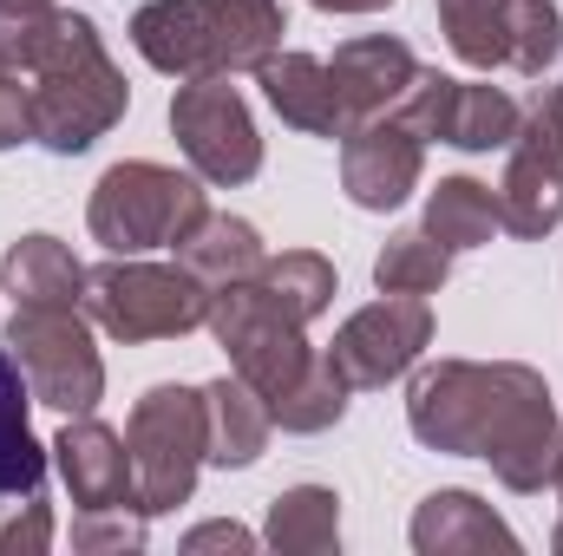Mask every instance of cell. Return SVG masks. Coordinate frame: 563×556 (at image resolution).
I'll use <instances>...</instances> for the list:
<instances>
[{
	"label": "cell",
	"mask_w": 563,
	"mask_h": 556,
	"mask_svg": "<svg viewBox=\"0 0 563 556\" xmlns=\"http://www.w3.org/2000/svg\"><path fill=\"white\" fill-rule=\"evenodd\" d=\"M321 13H380V7H394V0H314Z\"/></svg>",
	"instance_id": "32"
},
{
	"label": "cell",
	"mask_w": 563,
	"mask_h": 556,
	"mask_svg": "<svg viewBox=\"0 0 563 556\" xmlns=\"http://www.w3.org/2000/svg\"><path fill=\"white\" fill-rule=\"evenodd\" d=\"M26 407H33V387L20 360L0 347V498H26L46 485V452L26 425Z\"/></svg>",
	"instance_id": "19"
},
{
	"label": "cell",
	"mask_w": 563,
	"mask_h": 556,
	"mask_svg": "<svg viewBox=\"0 0 563 556\" xmlns=\"http://www.w3.org/2000/svg\"><path fill=\"white\" fill-rule=\"evenodd\" d=\"M439 26L452 53L478 73L511 59V0H439Z\"/></svg>",
	"instance_id": "24"
},
{
	"label": "cell",
	"mask_w": 563,
	"mask_h": 556,
	"mask_svg": "<svg viewBox=\"0 0 563 556\" xmlns=\"http://www.w3.org/2000/svg\"><path fill=\"white\" fill-rule=\"evenodd\" d=\"M551 485H558V498H563V465H558V478H551Z\"/></svg>",
	"instance_id": "34"
},
{
	"label": "cell",
	"mask_w": 563,
	"mask_h": 556,
	"mask_svg": "<svg viewBox=\"0 0 563 556\" xmlns=\"http://www.w3.org/2000/svg\"><path fill=\"white\" fill-rule=\"evenodd\" d=\"M0 46L13 53L20 79H26V105H33V144L73 157L86 144H99L132 105L125 73L112 66L99 26L86 13H0Z\"/></svg>",
	"instance_id": "2"
},
{
	"label": "cell",
	"mask_w": 563,
	"mask_h": 556,
	"mask_svg": "<svg viewBox=\"0 0 563 556\" xmlns=\"http://www.w3.org/2000/svg\"><path fill=\"white\" fill-rule=\"evenodd\" d=\"M0 288L20 301H86V269L73 263L66 243L53 236H20L7 256H0Z\"/></svg>",
	"instance_id": "21"
},
{
	"label": "cell",
	"mask_w": 563,
	"mask_h": 556,
	"mask_svg": "<svg viewBox=\"0 0 563 556\" xmlns=\"http://www.w3.org/2000/svg\"><path fill=\"white\" fill-rule=\"evenodd\" d=\"M86 314L112 334V341H170L210 321V288L190 276L184 263H139V256H112L99 269H86Z\"/></svg>",
	"instance_id": "7"
},
{
	"label": "cell",
	"mask_w": 563,
	"mask_h": 556,
	"mask_svg": "<svg viewBox=\"0 0 563 556\" xmlns=\"http://www.w3.org/2000/svg\"><path fill=\"white\" fill-rule=\"evenodd\" d=\"M132 46L170 79L256 73L282 46L276 0H144L132 13Z\"/></svg>",
	"instance_id": "4"
},
{
	"label": "cell",
	"mask_w": 563,
	"mask_h": 556,
	"mask_svg": "<svg viewBox=\"0 0 563 556\" xmlns=\"http://www.w3.org/2000/svg\"><path fill=\"white\" fill-rule=\"evenodd\" d=\"M53 458H59V478L73 491L79 511H144L139 498V471H132V445L99 425V419H66L59 438H53Z\"/></svg>",
	"instance_id": "14"
},
{
	"label": "cell",
	"mask_w": 563,
	"mask_h": 556,
	"mask_svg": "<svg viewBox=\"0 0 563 556\" xmlns=\"http://www.w3.org/2000/svg\"><path fill=\"white\" fill-rule=\"evenodd\" d=\"M413 551L420 556H472V551H505L518 556L511 524L478 504L472 491H432L420 511H413Z\"/></svg>",
	"instance_id": "17"
},
{
	"label": "cell",
	"mask_w": 563,
	"mask_h": 556,
	"mask_svg": "<svg viewBox=\"0 0 563 556\" xmlns=\"http://www.w3.org/2000/svg\"><path fill=\"white\" fill-rule=\"evenodd\" d=\"M426 341H432V308L420 294H387V301H374V308L341 321V334L328 347V367L347 380V393L387 387V380H400L420 360Z\"/></svg>",
	"instance_id": "12"
},
{
	"label": "cell",
	"mask_w": 563,
	"mask_h": 556,
	"mask_svg": "<svg viewBox=\"0 0 563 556\" xmlns=\"http://www.w3.org/2000/svg\"><path fill=\"white\" fill-rule=\"evenodd\" d=\"M170 132L184 144V157L197 164V177H210V184H250L263 170L256 119H250L243 92L230 86V73L184 79L170 99Z\"/></svg>",
	"instance_id": "10"
},
{
	"label": "cell",
	"mask_w": 563,
	"mask_h": 556,
	"mask_svg": "<svg viewBox=\"0 0 563 556\" xmlns=\"http://www.w3.org/2000/svg\"><path fill=\"white\" fill-rule=\"evenodd\" d=\"M210 216L197 177L170 170V164H112L86 203V223H92V243H106L112 256H144V249H184L197 236V223Z\"/></svg>",
	"instance_id": "5"
},
{
	"label": "cell",
	"mask_w": 563,
	"mask_h": 556,
	"mask_svg": "<svg viewBox=\"0 0 563 556\" xmlns=\"http://www.w3.org/2000/svg\"><path fill=\"white\" fill-rule=\"evenodd\" d=\"M341 544V498L321 485H295L269 504V551L282 556H328Z\"/></svg>",
	"instance_id": "23"
},
{
	"label": "cell",
	"mask_w": 563,
	"mask_h": 556,
	"mask_svg": "<svg viewBox=\"0 0 563 556\" xmlns=\"http://www.w3.org/2000/svg\"><path fill=\"white\" fill-rule=\"evenodd\" d=\"M551 544H558V556H563V524H558V537H551Z\"/></svg>",
	"instance_id": "35"
},
{
	"label": "cell",
	"mask_w": 563,
	"mask_h": 556,
	"mask_svg": "<svg viewBox=\"0 0 563 556\" xmlns=\"http://www.w3.org/2000/svg\"><path fill=\"white\" fill-rule=\"evenodd\" d=\"M420 157H426V138L413 125H400L394 112L367 119V125L341 132V190L361 210H400L413 197V184H420Z\"/></svg>",
	"instance_id": "13"
},
{
	"label": "cell",
	"mask_w": 563,
	"mask_h": 556,
	"mask_svg": "<svg viewBox=\"0 0 563 556\" xmlns=\"http://www.w3.org/2000/svg\"><path fill=\"white\" fill-rule=\"evenodd\" d=\"M328 79H334V105H341V125H367V119H387L407 86L420 79V59L407 40L394 33H367V40H347L334 59H328Z\"/></svg>",
	"instance_id": "15"
},
{
	"label": "cell",
	"mask_w": 563,
	"mask_h": 556,
	"mask_svg": "<svg viewBox=\"0 0 563 556\" xmlns=\"http://www.w3.org/2000/svg\"><path fill=\"white\" fill-rule=\"evenodd\" d=\"M413 438L452 458H485L498 485L544 491L563 465V419L538 367L518 360H439L407 393Z\"/></svg>",
	"instance_id": "1"
},
{
	"label": "cell",
	"mask_w": 563,
	"mask_h": 556,
	"mask_svg": "<svg viewBox=\"0 0 563 556\" xmlns=\"http://www.w3.org/2000/svg\"><path fill=\"white\" fill-rule=\"evenodd\" d=\"M53 544V511L40 504V491L0 504V556H40Z\"/></svg>",
	"instance_id": "28"
},
{
	"label": "cell",
	"mask_w": 563,
	"mask_h": 556,
	"mask_svg": "<svg viewBox=\"0 0 563 556\" xmlns=\"http://www.w3.org/2000/svg\"><path fill=\"white\" fill-rule=\"evenodd\" d=\"M445 276H452V249L432 243L426 230H400V236L374 256V281H380V294H432Z\"/></svg>",
	"instance_id": "26"
},
{
	"label": "cell",
	"mask_w": 563,
	"mask_h": 556,
	"mask_svg": "<svg viewBox=\"0 0 563 556\" xmlns=\"http://www.w3.org/2000/svg\"><path fill=\"white\" fill-rule=\"evenodd\" d=\"M256 79H263V99L276 105L282 125H295L308 138H341L347 132L341 105H334V79H328V66L314 53H269L256 66Z\"/></svg>",
	"instance_id": "16"
},
{
	"label": "cell",
	"mask_w": 563,
	"mask_h": 556,
	"mask_svg": "<svg viewBox=\"0 0 563 556\" xmlns=\"http://www.w3.org/2000/svg\"><path fill=\"white\" fill-rule=\"evenodd\" d=\"M125 445H132L144 518H164V511L190 504L197 471H203V458H210L203 393H190V387H151L139 407H132Z\"/></svg>",
	"instance_id": "8"
},
{
	"label": "cell",
	"mask_w": 563,
	"mask_h": 556,
	"mask_svg": "<svg viewBox=\"0 0 563 556\" xmlns=\"http://www.w3.org/2000/svg\"><path fill=\"white\" fill-rule=\"evenodd\" d=\"M400 125H413L420 138L459 144V151H505L518 138V99L505 86H478V79H445L420 66V79L407 86V99L394 105Z\"/></svg>",
	"instance_id": "11"
},
{
	"label": "cell",
	"mask_w": 563,
	"mask_h": 556,
	"mask_svg": "<svg viewBox=\"0 0 563 556\" xmlns=\"http://www.w3.org/2000/svg\"><path fill=\"white\" fill-rule=\"evenodd\" d=\"M7 354L20 360L40 407L79 419L106 400V360L92 347V327L79 301H20L7 321Z\"/></svg>",
	"instance_id": "6"
},
{
	"label": "cell",
	"mask_w": 563,
	"mask_h": 556,
	"mask_svg": "<svg viewBox=\"0 0 563 556\" xmlns=\"http://www.w3.org/2000/svg\"><path fill=\"white\" fill-rule=\"evenodd\" d=\"M33 138V105H26V79L13 66V53L0 46V151Z\"/></svg>",
	"instance_id": "30"
},
{
	"label": "cell",
	"mask_w": 563,
	"mask_h": 556,
	"mask_svg": "<svg viewBox=\"0 0 563 556\" xmlns=\"http://www.w3.org/2000/svg\"><path fill=\"white\" fill-rule=\"evenodd\" d=\"M498 216L525 243L551 236L563 223V86H538L531 112L518 119L511 164L498 184Z\"/></svg>",
	"instance_id": "9"
},
{
	"label": "cell",
	"mask_w": 563,
	"mask_h": 556,
	"mask_svg": "<svg viewBox=\"0 0 563 556\" xmlns=\"http://www.w3.org/2000/svg\"><path fill=\"white\" fill-rule=\"evenodd\" d=\"M432 243H445L452 256L459 249H485L492 230H505L498 216V190L478 184V177H445L432 197H426V223H420Z\"/></svg>",
	"instance_id": "20"
},
{
	"label": "cell",
	"mask_w": 563,
	"mask_h": 556,
	"mask_svg": "<svg viewBox=\"0 0 563 556\" xmlns=\"http://www.w3.org/2000/svg\"><path fill=\"white\" fill-rule=\"evenodd\" d=\"M73 544H79V551H139L144 544V511H79Z\"/></svg>",
	"instance_id": "29"
},
{
	"label": "cell",
	"mask_w": 563,
	"mask_h": 556,
	"mask_svg": "<svg viewBox=\"0 0 563 556\" xmlns=\"http://www.w3.org/2000/svg\"><path fill=\"white\" fill-rule=\"evenodd\" d=\"M203 327L223 341L236 374L269 400V419L282 432H328L347 413V380L328 367V354L308 347V321L276 308L256 288V276L210 288V321Z\"/></svg>",
	"instance_id": "3"
},
{
	"label": "cell",
	"mask_w": 563,
	"mask_h": 556,
	"mask_svg": "<svg viewBox=\"0 0 563 556\" xmlns=\"http://www.w3.org/2000/svg\"><path fill=\"white\" fill-rule=\"evenodd\" d=\"M256 288L288 308L295 321H314L328 301H334V263L328 256H314V249H288V256H269L263 269H256Z\"/></svg>",
	"instance_id": "25"
},
{
	"label": "cell",
	"mask_w": 563,
	"mask_h": 556,
	"mask_svg": "<svg viewBox=\"0 0 563 556\" xmlns=\"http://www.w3.org/2000/svg\"><path fill=\"white\" fill-rule=\"evenodd\" d=\"M563 53V13L551 0H511V73H525V79H538V73H551Z\"/></svg>",
	"instance_id": "27"
},
{
	"label": "cell",
	"mask_w": 563,
	"mask_h": 556,
	"mask_svg": "<svg viewBox=\"0 0 563 556\" xmlns=\"http://www.w3.org/2000/svg\"><path fill=\"white\" fill-rule=\"evenodd\" d=\"M263 236L243 223V216H203L197 236L184 243V269L203 281V288H223V281H250L263 269Z\"/></svg>",
	"instance_id": "22"
},
{
	"label": "cell",
	"mask_w": 563,
	"mask_h": 556,
	"mask_svg": "<svg viewBox=\"0 0 563 556\" xmlns=\"http://www.w3.org/2000/svg\"><path fill=\"white\" fill-rule=\"evenodd\" d=\"M40 7H53V0H0V13H40Z\"/></svg>",
	"instance_id": "33"
},
{
	"label": "cell",
	"mask_w": 563,
	"mask_h": 556,
	"mask_svg": "<svg viewBox=\"0 0 563 556\" xmlns=\"http://www.w3.org/2000/svg\"><path fill=\"white\" fill-rule=\"evenodd\" d=\"M203 425H210V465H223V471L256 465V458H263V445H269V432H276L269 400H263L243 374H230V380H210V387H203Z\"/></svg>",
	"instance_id": "18"
},
{
	"label": "cell",
	"mask_w": 563,
	"mask_h": 556,
	"mask_svg": "<svg viewBox=\"0 0 563 556\" xmlns=\"http://www.w3.org/2000/svg\"><path fill=\"white\" fill-rule=\"evenodd\" d=\"M184 551H256V537L243 531V524H197L190 537H184Z\"/></svg>",
	"instance_id": "31"
}]
</instances>
